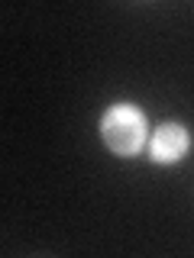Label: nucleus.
Returning <instances> with one entry per match:
<instances>
[{
	"instance_id": "f257e3e1",
	"label": "nucleus",
	"mask_w": 194,
	"mask_h": 258,
	"mask_svg": "<svg viewBox=\"0 0 194 258\" xmlns=\"http://www.w3.org/2000/svg\"><path fill=\"white\" fill-rule=\"evenodd\" d=\"M104 142L110 145V152L117 155H136L146 142V116L129 103H117L104 113L101 119Z\"/></svg>"
},
{
	"instance_id": "f03ea898",
	"label": "nucleus",
	"mask_w": 194,
	"mask_h": 258,
	"mask_svg": "<svg viewBox=\"0 0 194 258\" xmlns=\"http://www.w3.org/2000/svg\"><path fill=\"white\" fill-rule=\"evenodd\" d=\"M188 152V133L181 123H162L149 139V155L152 161L165 165V161H178Z\"/></svg>"
}]
</instances>
